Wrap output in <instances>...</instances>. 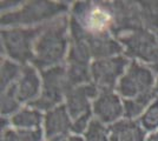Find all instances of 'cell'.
<instances>
[{
	"label": "cell",
	"mask_w": 158,
	"mask_h": 141,
	"mask_svg": "<svg viewBox=\"0 0 158 141\" xmlns=\"http://www.w3.org/2000/svg\"><path fill=\"white\" fill-rule=\"evenodd\" d=\"M107 20H109V17L106 15V13L104 12H100V11H96L92 15V19H91V24L94 28L97 29H102L107 25Z\"/></svg>",
	"instance_id": "1"
}]
</instances>
